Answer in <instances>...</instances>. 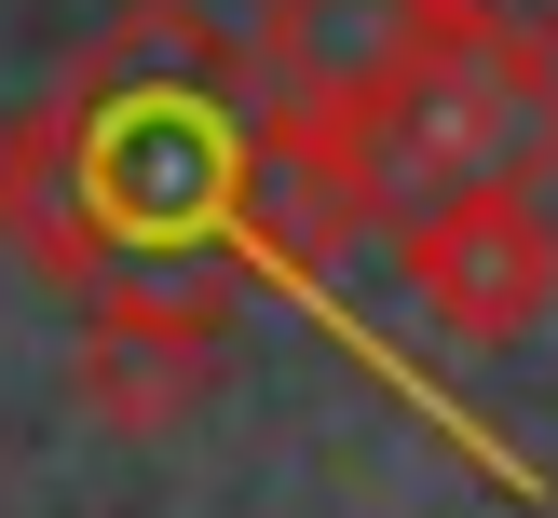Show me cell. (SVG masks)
Returning a JSON list of instances; mask_svg holds the SVG:
<instances>
[{
  "label": "cell",
  "instance_id": "obj_1",
  "mask_svg": "<svg viewBox=\"0 0 558 518\" xmlns=\"http://www.w3.org/2000/svg\"><path fill=\"white\" fill-rule=\"evenodd\" d=\"M245 82L191 0H123L41 109L0 123V245L96 300L123 260H232Z\"/></svg>",
  "mask_w": 558,
  "mask_h": 518
},
{
  "label": "cell",
  "instance_id": "obj_2",
  "mask_svg": "<svg viewBox=\"0 0 558 518\" xmlns=\"http://www.w3.org/2000/svg\"><path fill=\"white\" fill-rule=\"evenodd\" d=\"M341 136H354L368 232H409L423 205H463V191H505V178H545L558 164V55L436 27Z\"/></svg>",
  "mask_w": 558,
  "mask_h": 518
},
{
  "label": "cell",
  "instance_id": "obj_3",
  "mask_svg": "<svg viewBox=\"0 0 558 518\" xmlns=\"http://www.w3.org/2000/svg\"><path fill=\"white\" fill-rule=\"evenodd\" d=\"M218 314H232L218 260H123L82 300V409L109 436H178L218 396Z\"/></svg>",
  "mask_w": 558,
  "mask_h": 518
},
{
  "label": "cell",
  "instance_id": "obj_4",
  "mask_svg": "<svg viewBox=\"0 0 558 518\" xmlns=\"http://www.w3.org/2000/svg\"><path fill=\"white\" fill-rule=\"evenodd\" d=\"M396 260H409V287H423V314L490 354V341H518V327H545L558 218L532 205V178H505V191H463V205H423L396 232Z\"/></svg>",
  "mask_w": 558,
  "mask_h": 518
},
{
  "label": "cell",
  "instance_id": "obj_5",
  "mask_svg": "<svg viewBox=\"0 0 558 518\" xmlns=\"http://www.w3.org/2000/svg\"><path fill=\"white\" fill-rule=\"evenodd\" d=\"M354 232H368V191H354V136L314 123V109H245V164H232V260L245 273H287V287H314V273L354 260Z\"/></svg>",
  "mask_w": 558,
  "mask_h": 518
},
{
  "label": "cell",
  "instance_id": "obj_6",
  "mask_svg": "<svg viewBox=\"0 0 558 518\" xmlns=\"http://www.w3.org/2000/svg\"><path fill=\"white\" fill-rule=\"evenodd\" d=\"M423 41L436 0H259V82L272 109H314V123H354Z\"/></svg>",
  "mask_w": 558,
  "mask_h": 518
},
{
  "label": "cell",
  "instance_id": "obj_7",
  "mask_svg": "<svg viewBox=\"0 0 558 518\" xmlns=\"http://www.w3.org/2000/svg\"><path fill=\"white\" fill-rule=\"evenodd\" d=\"M436 27H477V41H518V55H558V0H436Z\"/></svg>",
  "mask_w": 558,
  "mask_h": 518
}]
</instances>
